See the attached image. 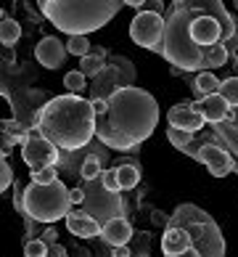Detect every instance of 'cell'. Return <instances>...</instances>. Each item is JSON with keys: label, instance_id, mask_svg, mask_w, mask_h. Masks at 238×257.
<instances>
[{"label": "cell", "instance_id": "24", "mask_svg": "<svg viewBox=\"0 0 238 257\" xmlns=\"http://www.w3.org/2000/svg\"><path fill=\"white\" fill-rule=\"evenodd\" d=\"M64 88L72 93V96H80V93H85V88H88V80H85V74L80 69L74 72H66L64 74Z\"/></svg>", "mask_w": 238, "mask_h": 257}, {"label": "cell", "instance_id": "34", "mask_svg": "<svg viewBox=\"0 0 238 257\" xmlns=\"http://www.w3.org/2000/svg\"><path fill=\"white\" fill-rule=\"evenodd\" d=\"M90 106L95 117H103L106 114V98H90Z\"/></svg>", "mask_w": 238, "mask_h": 257}, {"label": "cell", "instance_id": "15", "mask_svg": "<svg viewBox=\"0 0 238 257\" xmlns=\"http://www.w3.org/2000/svg\"><path fill=\"white\" fill-rule=\"evenodd\" d=\"M64 220H66V228H69L72 236H80V239H95V236H101V225L90 215H85L82 209H72Z\"/></svg>", "mask_w": 238, "mask_h": 257}, {"label": "cell", "instance_id": "11", "mask_svg": "<svg viewBox=\"0 0 238 257\" xmlns=\"http://www.w3.org/2000/svg\"><path fill=\"white\" fill-rule=\"evenodd\" d=\"M167 122H169V127L185 130V133H190V136H196V130H204V125H206L190 103H175L167 114Z\"/></svg>", "mask_w": 238, "mask_h": 257}, {"label": "cell", "instance_id": "41", "mask_svg": "<svg viewBox=\"0 0 238 257\" xmlns=\"http://www.w3.org/2000/svg\"><path fill=\"white\" fill-rule=\"evenodd\" d=\"M74 254H77V257H90L88 249H74Z\"/></svg>", "mask_w": 238, "mask_h": 257}, {"label": "cell", "instance_id": "5", "mask_svg": "<svg viewBox=\"0 0 238 257\" xmlns=\"http://www.w3.org/2000/svg\"><path fill=\"white\" fill-rule=\"evenodd\" d=\"M72 212V202H69V188L61 180L53 183H30L24 186V217H30L35 223H45L53 225L64 220Z\"/></svg>", "mask_w": 238, "mask_h": 257}, {"label": "cell", "instance_id": "13", "mask_svg": "<svg viewBox=\"0 0 238 257\" xmlns=\"http://www.w3.org/2000/svg\"><path fill=\"white\" fill-rule=\"evenodd\" d=\"M101 239L111 246H127L132 239V225L127 217H111L101 225Z\"/></svg>", "mask_w": 238, "mask_h": 257}, {"label": "cell", "instance_id": "9", "mask_svg": "<svg viewBox=\"0 0 238 257\" xmlns=\"http://www.w3.org/2000/svg\"><path fill=\"white\" fill-rule=\"evenodd\" d=\"M188 32H190V40H193L201 51L212 48V45H217V43H222V27H220V22H217L212 14H204V11H198L193 16Z\"/></svg>", "mask_w": 238, "mask_h": 257}, {"label": "cell", "instance_id": "17", "mask_svg": "<svg viewBox=\"0 0 238 257\" xmlns=\"http://www.w3.org/2000/svg\"><path fill=\"white\" fill-rule=\"evenodd\" d=\"M103 66H106V51L103 48H90V53L80 59V72L85 74V80L88 77L95 80L103 72Z\"/></svg>", "mask_w": 238, "mask_h": 257}, {"label": "cell", "instance_id": "42", "mask_svg": "<svg viewBox=\"0 0 238 257\" xmlns=\"http://www.w3.org/2000/svg\"><path fill=\"white\" fill-rule=\"evenodd\" d=\"M3 16H6V14H3V8H0V19H3Z\"/></svg>", "mask_w": 238, "mask_h": 257}, {"label": "cell", "instance_id": "21", "mask_svg": "<svg viewBox=\"0 0 238 257\" xmlns=\"http://www.w3.org/2000/svg\"><path fill=\"white\" fill-rule=\"evenodd\" d=\"M227 45H222V43H217V45H212V48H206L204 51V56H201V66L209 72V69H214V66H225V61H227Z\"/></svg>", "mask_w": 238, "mask_h": 257}, {"label": "cell", "instance_id": "22", "mask_svg": "<svg viewBox=\"0 0 238 257\" xmlns=\"http://www.w3.org/2000/svg\"><path fill=\"white\" fill-rule=\"evenodd\" d=\"M101 173H103V162L95 157V154H85L82 157V165H80V175H82L85 183H88V180H98Z\"/></svg>", "mask_w": 238, "mask_h": 257}, {"label": "cell", "instance_id": "38", "mask_svg": "<svg viewBox=\"0 0 238 257\" xmlns=\"http://www.w3.org/2000/svg\"><path fill=\"white\" fill-rule=\"evenodd\" d=\"M177 257H198V252L193 249V246H188V249H185L183 254H177Z\"/></svg>", "mask_w": 238, "mask_h": 257}, {"label": "cell", "instance_id": "27", "mask_svg": "<svg viewBox=\"0 0 238 257\" xmlns=\"http://www.w3.org/2000/svg\"><path fill=\"white\" fill-rule=\"evenodd\" d=\"M167 138H169V144L177 146V149H188L190 146V141H193V136L185 130H175V127H169L167 130Z\"/></svg>", "mask_w": 238, "mask_h": 257}, {"label": "cell", "instance_id": "28", "mask_svg": "<svg viewBox=\"0 0 238 257\" xmlns=\"http://www.w3.org/2000/svg\"><path fill=\"white\" fill-rule=\"evenodd\" d=\"M24 257H48V246L40 239H27L24 241Z\"/></svg>", "mask_w": 238, "mask_h": 257}, {"label": "cell", "instance_id": "25", "mask_svg": "<svg viewBox=\"0 0 238 257\" xmlns=\"http://www.w3.org/2000/svg\"><path fill=\"white\" fill-rule=\"evenodd\" d=\"M64 48H66V53H72V56H80V59H82V56H88V53H90V48H93V45H90V40H88V37H82V35H74V37H69V40L64 43Z\"/></svg>", "mask_w": 238, "mask_h": 257}, {"label": "cell", "instance_id": "4", "mask_svg": "<svg viewBox=\"0 0 238 257\" xmlns=\"http://www.w3.org/2000/svg\"><path fill=\"white\" fill-rule=\"evenodd\" d=\"M198 11L190 3L175 6L169 19H164V40H161V56L172 64V69H183V72H198L201 69V56L204 51L190 40L188 27L193 22V16Z\"/></svg>", "mask_w": 238, "mask_h": 257}, {"label": "cell", "instance_id": "37", "mask_svg": "<svg viewBox=\"0 0 238 257\" xmlns=\"http://www.w3.org/2000/svg\"><path fill=\"white\" fill-rule=\"evenodd\" d=\"M114 257H132L127 246H114Z\"/></svg>", "mask_w": 238, "mask_h": 257}, {"label": "cell", "instance_id": "18", "mask_svg": "<svg viewBox=\"0 0 238 257\" xmlns=\"http://www.w3.org/2000/svg\"><path fill=\"white\" fill-rule=\"evenodd\" d=\"M114 170H117L119 191H130V188H135L140 183V165H135V162H122Z\"/></svg>", "mask_w": 238, "mask_h": 257}, {"label": "cell", "instance_id": "10", "mask_svg": "<svg viewBox=\"0 0 238 257\" xmlns=\"http://www.w3.org/2000/svg\"><path fill=\"white\" fill-rule=\"evenodd\" d=\"M193 157H196L198 162H201V165H206V170H209V173H212L214 178H225V175L233 170V165H235L233 157L227 154L225 149L214 146V144H204V146L198 149Z\"/></svg>", "mask_w": 238, "mask_h": 257}, {"label": "cell", "instance_id": "26", "mask_svg": "<svg viewBox=\"0 0 238 257\" xmlns=\"http://www.w3.org/2000/svg\"><path fill=\"white\" fill-rule=\"evenodd\" d=\"M14 170H11V165H8V159H3L0 157V194H6L8 188L14 186Z\"/></svg>", "mask_w": 238, "mask_h": 257}, {"label": "cell", "instance_id": "29", "mask_svg": "<svg viewBox=\"0 0 238 257\" xmlns=\"http://www.w3.org/2000/svg\"><path fill=\"white\" fill-rule=\"evenodd\" d=\"M98 180H101V186L106 188V191H111V194H119V183H117V170H114V167L103 170Z\"/></svg>", "mask_w": 238, "mask_h": 257}, {"label": "cell", "instance_id": "8", "mask_svg": "<svg viewBox=\"0 0 238 257\" xmlns=\"http://www.w3.org/2000/svg\"><path fill=\"white\" fill-rule=\"evenodd\" d=\"M130 37H132L135 45H140V48L161 53V40H164V16L148 14V11H138L135 16H132V22H130Z\"/></svg>", "mask_w": 238, "mask_h": 257}, {"label": "cell", "instance_id": "43", "mask_svg": "<svg viewBox=\"0 0 238 257\" xmlns=\"http://www.w3.org/2000/svg\"><path fill=\"white\" fill-rule=\"evenodd\" d=\"M233 167H235V170H238V162H235V165H233Z\"/></svg>", "mask_w": 238, "mask_h": 257}, {"label": "cell", "instance_id": "31", "mask_svg": "<svg viewBox=\"0 0 238 257\" xmlns=\"http://www.w3.org/2000/svg\"><path fill=\"white\" fill-rule=\"evenodd\" d=\"M16 144H19L16 138H11L8 133H3V130H0V157H3V159H8V154H11V149H14Z\"/></svg>", "mask_w": 238, "mask_h": 257}, {"label": "cell", "instance_id": "20", "mask_svg": "<svg viewBox=\"0 0 238 257\" xmlns=\"http://www.w3.org/2000/svg\"><path fill=\"white\" fill-rule=\"evenodd\" d=\"M217 88H220V80H217L214 72H201V74H198V77L193 80V93H196V98L214 96Z\"/></svg>", "mask_w": 238, "mask_h": 257}, {"label": "cell", "instance_id": "30", "mask_svg": "<svg viewBox=\"0 0 238 257\" xmlns=\"http://www.w3.org/2000/svg\"><path fill=\"white\" fill-rule=\"evenodd\" d=\"M53 180H59V170L56 167H43V170H37V173H32V183H53Z\"/></svg>", "mask_w": 238, "mask_h": 257}, {"label": "cell", "instance_id": "14", "mask_svg": "<svg viewBox=\"0 0 238 257\" xmlns=\"http://www.w3.org/2000/svg\"><path fill=\"white\" fill-rule=\"evenodd\" d=\"M196 111H198V117H201L204 122H212V125H220V122H225V114H227V103L217 96H204V98H198L196 103H190Z\"/></svg>", "mask_w": 238, "mask_h": 257}, {"label": "cell", "instance_id": "6", "mask_svg": "<svg viewBox=\"0 0 238 257\" xmlns=\"http://www.w3.org/2000/svg\"><path fill=\"white\" fill-rule=\"evenodd\" d=\"M85 191V215H90L98 225H103L106 220H111V217H122V209H125V204H122V196L119 194H111L106 191V188L101 186V180H88V186L82 188Z\"/></svg>", "mask_w": 238, "mask_h": 257}, {"label": "cell", "instance_id": "2", "mask_svg": "<svg viewBox=\"0 0 238 257\" xmlns=\"http://www.w3.org/2000/svg\"><path fill=\"white\" fill-rule=\"evenodd\" d=\"M32 127L59 151H82L95 138V114L88 98L64 93L43 103Z\"/></svg>", "mask_w": 238, "mask_h": 257}, {"label": "cell", "instance_id": "7", "mask_svg": "<svg viewBox=\"0 0 238 257\" xmlns=\"http://www.w3.org/2000/svg\"><path fill=\"white\" fill-rule=\"evenodd\" d=\"M22 159L32 173H37V170H43V167H56L59 170L61 151L53 144H48L35 127H27V138L22 141Z\"/></svg>", "mask_w": 238, "mask_h": 257}, {"label": "cell", "instance_id": "19", "mask_svg": "<svg viewBox=\"0 0 238 257\" xmlns=\"http://www.w3.org/2000/svg\"><path fill=\"white\" fill-rule=\"evenodd\" d=\"M19 40H22V24L11 16H3L0 19V43L11 48V45H16Z\"/></svg>", "mask_w": 238, "mask_h": 257}, {"label": "cell", "instance_id": "12", "mask_svg": "<svg viewBox=\"0 0 238 257\" xmlns=\"http://www.w3.org/2000/svg\"><path fill=\"white\" fill-rule=\"evenodd\" d=\"M35 59L40 66H45V69H59L66 61V48H64V43L59 37H43L35 48Z\"/></svg>", "mask_w": 238, "mask_h": 257}, {"label": "cell", "instance_id": "35", "mask_svg": "<svg viewBox=\"0 0 238 257\" xmlns=\"http://www.w3.org/2000/svg\"><path fill=\"white\" fill-rule=\"evenodd\" d=\"M69 202H72V204H82V202H85V191H82V186L69 188Z\"/></svg>", "mask_w": 238, "mask_h": 257}, {"label": "cell", "instance_id": "33", "mask_svg": "<svg viewBox=\"0 0 238 257\" xmlns=\"http://www.w3.org/2000/svg\"><path fill=\"white\" fill-rule=\"evenodd\" d=\"M40 241H43L45 246H51V244H59V231H56L53 225H48L45 231L40 233Z\"/></svg>", "mask_w": 238, "mask_h": 257}, {"label": "cell", "instance_id": "39", "mask_svg": "<svg viewBox=\"0 0 238 257\" xmlns=\"http://www.w3.org/2000/svg\"><path fill=\"white\" fill-rule=\"evenodd\" d=\"M230 43L238 45V24H233V35H230Z\"/></svg>", "mask_w": 238, "mask_h": 257}, {"label": "cell", "instance_id": "1", "mask_svg": "<svg viewBox=\"0 0 238 257\" xmlns=\"http://www.w3.org/2000/svg\"><path fill=\"white\" fill-rule=\"evenodd\" d=\"M159 103L148 90L127 85L106 98V114L95 117V138L114 151H132L154 136Z\"/></svg>", "mask_w": 238, "mask_h": 257}, {"label": "cell", "instance_id": "23", "mask_svg": "<svg viewBox=\"0 0 238 257\" xmlns=\"http://www.w3.org/2000/svg\"><path fill=\"white\" fill-rule=\"evenodd\" d=\"M217 96H220L227 106L235 109L238 106V77H227L220 82V88H217Z\"/></svg>", "mask_w": 238, "mask_h": 257}, {"label": "cell", "instance_id": "40", "mask_svg": "<svg viewBox=\"0 0 238 257\" xmlns=\"http://www.w3.org/2000/svg\"><path fill=\"white\" fill-rule=\"evenodd\" d=\"M235 119V109H227V114H225V122H233Z\"/></svg>", "mask_w": 238, "mask_h": 257}, {"label": "cell", "instance_id": "16", "mask_svg": "<svg viewBox=\"0 0 238 257\" xmlns=\"http://www.w3.org/2000/svg\"><path fill=\"white\" fill-rule=\"evenodd\" d=\"M190 246V236L183 228H167V233L161 236V252L164 257H177Z\"/></svg>", "mask_w": 238, "mask_h": 257}, {"label": "cell", "instance_id": "32", "mask_svg": "<svg viewBox=\"0 0 238 257\" xmlns=\"http://www.w3.org/2000/svg\"><path fill=\"white\" fill-rule=\"evenodd\" d=\"M14 207H16V212H22L24 215V186L19 183V180H14Z\"/></svg>", "mask_w": 238, "mask_h": 257}, {"label": "cell", "instance_id": "44", "mask_svg": "<svg viewBox=\"0 0 238 257\" xmlns=\"http://www.w3.org/2000/svg\"><path fill=\"white\" fill-rule=\"evenodd\" d=\"M235 8H238V3H235Z\"/></svg>", "mask_w": 238, "mask_h": 257}, {"label": "cell", "instance_id": "36", "mask_svg": "<svg viewBox=\"0 0 238 257\" xmlns=\"http://www.w3.org/2000/svg\"><path fill=\"white\" fill-rule=\"evenodd\" d=\"M48 257H69V252H66V246H61V244H51L48 246Z\"/></svg>", "mask_w": 238, "mask_h": 257}, {"label": "cell", "instance_id": "3", "mask_svg": "<svg viewBox=\"0 0 238 257\" xmlns=\"http://www.w3.org/2000/svg\"><path fill=\"white\" fill-rule=\"evenodd\" d=\"M125 8V0H40V11L69 37L101 30Z\"/></svg>", "mask_w": 238, "mask_h": 257}]
</instances>
